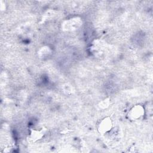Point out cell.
<instances>
[{"instance_id":"obj_4","label":"cell","mask_w":153,"mask_h":153,"mask_svg":"<svg viewBox=\"0 0 153 153\" xmlns=\"http://www.w3.org/2000/svg\"><path fill=\"white\" fill-rule=\"evenodd\" d=\"M47 130L44 127L32 129L30 131L29 138L33 142H36L42 139L45 135Z\"/></svg>"},{"instance_id":"obj_2","label":"cell","mask_w":153,"mask_h":153,"mask_svg":"<svg viewBox=\"0 0 153 153\" xmlns=\"http://www.w3.org/2000/svg\"><path fill=\"white\" fill-rule=\"evenodd\" d=\"M113 127V121L111 117H106L103 118L98 123L97 131L102 134L109 133Z\"/></svg>"},{"instance_id":"obj_3","label":"cell","mask_w":153,"mask_h":153,"mask_svg":"<svg viewBox=\"0 0 153 153\" xmlns=\"http://www.w3.org/2000/svg\"><path fill=\"white\" fill-rule=\"evenodd\" d=\"M82 25V22L78 17L72 18L66 20L63 25L64 30L66 31H75L77 30Z\"/></svg>"},{"instance_id":"obj_1","label":"cell","mask_w":153,"mask_h":153,"mask_svg":"<svg viewBox=\"0 0 153 153\" xmlns=\"http://www.w3.org/2000/svg\"><path fill=\"white\" fill-rule=\"evenodd\" d=\"M145 114L146 109L145 107L142 105L137 104L130 109L127 114V117L130 121H137L142 120Z\"/></svg>"},{"instance_id":"obj_6","label":"cell","mask_w":153,"mask_h":153,"mask_svg":"<svg viewBox=\"0 0 153 153\" xmlns=\"http://www.w3.org/2000/svg\"><path fill=\"white\" fill-rule=\"evenodd\" d=\"M110 104V99L109 97L102 100L99 104V106L102 109H105L109 106Z\"/></svg>"},{"instance_id":"obj_5","label":"cell","mask_w":153,"mask_h":153,"mask_svg":"<svg viewBox=\"0 0 153 153\" xmlns=\"http://www.w3.org/2000/svg\"><path fill=\"white\" fill-rule=\"evenodd\" d=\"M51 53V49L48 47H42L39 51V54L41 57H45L48 56Z\"/></svg>"}]
</instances>
